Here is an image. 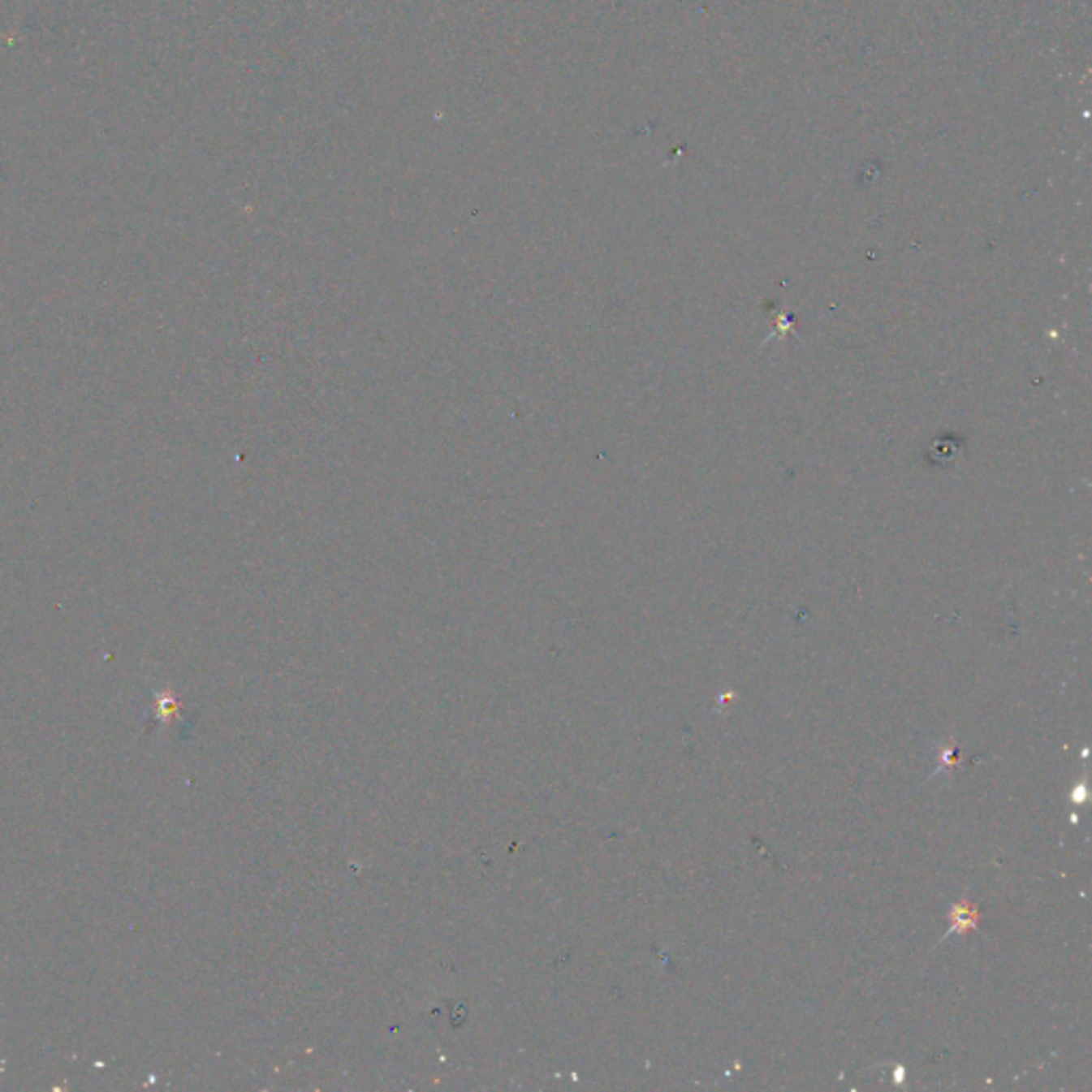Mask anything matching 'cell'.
<instances>
[{"label": "cell", "mask_w": 1092, "mask_h": 1092, "mask_svg": "<svg viewBox=\"0 0 1092 1092\" xmlns=\"http://www.w3.org/2000/svg\"><path fill=\"white\" fill-rule=\"evenodd\" d=\"M954 757H956V749L954 747H945L941 749V764H943V770H949V768L954 766Z\"/></svg>", "instance_id": "cell-2"}, {"label": "cell", "mask_w": 1092, "mask_h": 1092, "mask_svg": "<svg viewBox=\"0 0 1092 1092\" xmlns=\"http://www.w3.org/2000/svg\"><path fill=\"white\" fill-rule=\"evenodd\" d=\"M949 922H952V928H949L947 934H965L969 930H975L979 924V911L978 907L973 903H956L952 904V911H949Z\"/></svg>", "instance_id": "cell-1"}]
</instances>
